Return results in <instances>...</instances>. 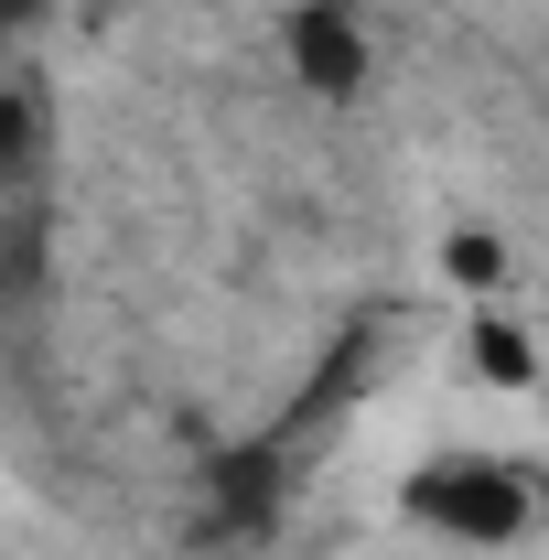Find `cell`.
Listing matches in <instances>:
<instances>
[{"mask_svg": "<svg viewBox=\"0 0 549 560\" xmlns=\"http://www.w3.org/2000/svg\"><path fill=\"white\" fill-rule=\"evenodd\" d=\"M280 66H291L302 97L355 108V97H366V75H377L366 11H355V0H291V11H280Z\"/></svg>", "mask_w": 549, "mask_h": 560, "instance_id": "7a4b0ae2", "label": "cell"}, {"mask_svg": "<svg viewBox=\"0 0 549 560\" xmlns=\"http://www.w3.org/2000/svg\"><path fill=\"white\" fill-rule=\"evenodd\" d=\"M97 11H130V0H97Z\"/></svg>", "mask_w": 549, "mask_h": 560, "instance_id": "277c9868", "label": "cell"}, {"mask_svg": "<svg viewBox=\"0 0 549 560\" xmlns=\"http://www.w3.org/2000/svg\"><path fill=\"white\" fill-rule=\"evenodd\" d=\"M475 377H484V388H528V377H539V346H528V324H506V313H475Z\"/></svg>", "mask_w": 549, "mask_h": 560, "instance_id": "3957f363", "label": "cell"}, {"mask_svg": "<svg viewBox=\"0 0 549 560\" xmlns=\"http://www.w3.org/2000/svg\"><path fill=\"white\" fill-rule=\"evenodd\" d=\"M280 11H291V0H280ZM355 11H366V0H355Z\"/></svg>", "mask_w": 549, "mask_h": 560, "instance_id": "5b68a950", "label": "cell"}, {"mask_svg": "<svg viewBox=\"0 0 549 560\" xmlns=\"http://www.w3.org/2000/svg\"><path fill=\"white\" fill-rule=\"evenodd\" d=\"M399 517L442 550H528L549 517V475L495 453V442H453V453L399 475Z\"/></svg>", "mask_w": 549, "mask_h": 560, "instance_id": "6da1fadb", "label": "cell"}]
</instances>
